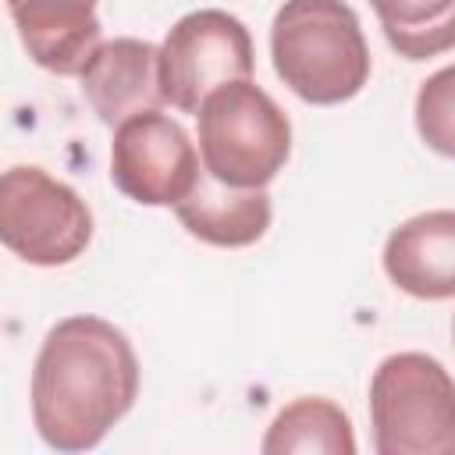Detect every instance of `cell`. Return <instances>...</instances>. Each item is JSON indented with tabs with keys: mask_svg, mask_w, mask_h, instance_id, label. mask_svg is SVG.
Masks as SVG:
<instances>
[{
	"mask_svg": "<svg viewBox=\"0 0 455 455\" xmlns=\"http://www.w3.org/2000/svg\"><path fill=\"white\" fill-rule=\"evenodd\" d=\"M139 398V359L124 331L100 316H64L32 366V423L57 451H89Z\"/></svg>",
	"mask_w": 455,
	"mask_h": 455,
	"instance_id": "cell-1",
	"label": "cell"
},
{
	"mask_svg": "<svg viewBox=\"0 0 455 455\" xmlns=\"http://www.w3.org/2000/svg\"><path fill=\"white\" fill-rule=\"evenodd\" d=\"M277 78L313 107H334L363 92L370 46L345 0H284L270 25Z\"/></svg>",
	"mask_w": 455,
	"mask_h": 455,
	"instance_id": "cell-2",
	"label": "cell"
},
{
	"mask_svg": "<svg viewBox=\"0 0 455 455\" xmlns=\"http://www.w3.org/2000/svg\"><path fill=\"white\" fill-rule=\"evenodd\" d=\"M203 167L231 188H267L291 156L288 114L252 78L213 89L199 107Z\"/></svg>",
	"mask_w": 455,
	"mask_h": 455,
	"instance_id": "cell-3",
	"label": "cell"
},
{
	"mask_svg": "<svg viewBox=\"0 0 455 455\" xmlns=\"http://www.w3.org/2000/svg\"><path fill=\"white\" fill-rule=\"evenodd\" d=\"M377 455H455V380L427 352L387 355L370 380Z\"/></svg>",
	"mask_w": 455,
	"mask_h": 455,
	"instance_id": "cell-4",
	"label": "cell"
},
{
	"mask_svg": "<svg viewBox=\"0 0 455 455\" xmlns=\"http://www.w3.org/2000/svg\"><path fill=\"white\" fill-rule=\"evenodd\" d=\"M0 238L32 267H64L92 242V213L71 185L21 164L0 181Z\"/></svg>",
	"mask_w": 455,
	"mask_h": 455,
	"instance_id": "cell-5",
	"label": "cell"
},
{
	"mask_svg": "<svg viewBox=\"0 0 455 455\" xmlns=\"http://www.w3.org/2000/svg\"><path fill=\"white\" fill-rule=\"evenodd\" d=\"M249 28L217 7L178 18L160 43V92L181 114H199L203 100L228 85L252 78Z\"/></svg>",
	"mask_w": 455,
	"mask_h": 455,
	"instance_id": "cell-6",
	"label": "cell"
},
{
	"mask_svg": "<svg viewBox=\"0 0 455 455\" xmlns=\"http://www.w3.org/2000/svg\"><path fill=\"white\" fill-rule=\"evenodd\" d=\"M199 153L188 132L160 110H142L114 128L110 181L142 206H178L199 181Z\"/></svg>",
	"mask_w": 455,
	"mask_h": 455,
	"instance_id": "cell-7",
	"label": "cell"
},
{
	"mask_svg": "<svg viewBox=\"0 0 455 455\" xmlns=\"http://www.w3.org/2000/svg\"><path fill=\"white\" fill-rule=\"evenodd\" d=\"M82 92L103 124L117 128L124 117L160 110V46L146 39H107L82 68Z\"/></svg>",
	"mask_w": 455,
	"mask_h": 455,
	"instance_id": "cell-8",
	"label": "cell"
},
{
	"mask_svg": "<svg viewBox=\"0 0 455 455\" xmlns=\"http://www.w3.org/2000/svg\"><path fill=\"white\" fill-rule=\"evenodd\" d=\"M384 274L412 299H455V210L402 220L384 242Z\"/></svg>",
	"mask_w": 455,
	"mask_h": 455,
	"instance_id": "cell-9",
	"label": "cell"
},
{
	"mask_svg": "<svg viewBox=\"0 0 455 455\" xmlns=\"http://www.w3.org/2000/svg\"><path fill=\"white\" fill-rule=\"evenodd\" d=\"M11 21L32 64L53 75H82L100 46L96 0H7Z\"/></svg>",
	"mask_w": 455,
	"mask_h": 455,
	"instance_id": "cell-10",
	"label": "cell"
},
{
	"mask_svg": "<svg viewBox=\"0 0 455 455\" xmlns=\"http://www.w3.org/2000/svg\"><path fill=\"white\" fill-rule=\"evenodd\" d=\"M174 213L192 238L220 249H242L267 235L274 210L263 188H231L203 167L196 188L174 206Z\"/></svg>",
	"mask_w": 455,
	"mask_h": 455,
	"instance_id": "cell-11",
	"label": "cell"
},
{
	"mask_svg": "<svg viewBox=\"0 0 455 455\" xmlns=\"http://www.w3.org/2000/svg\"><path fill=\"white\" fill-rule=\"evenodd\" d=\"M263 455L313 451V455H352V419L331 398H295L284 405L263 434Z\"/></svg>",
	"mask_w": 455,
	"mask_h": 455,
	"instance_id": "cell-12",
	"label": "cell"
},
{
	"mask_svg": "<svg viewBox=\"0 0 455 455\" xmlns=\"http://www.w3.org/2000/svg\"><path fill=\"white\" fill-rule=\"evenodd\" d=\"M370 7L405 60H430L455 46V0H370Z\"/></svg>",
	"mask_w": 455,
	"mask_h": 455,
	"instance_id": "cell-13",
	"label": "cell"
},
{
	"mask_svg": "<svg viewBox=\"0 0 455 455\" xmlns=\"http://www.w3.org/2000/svg\"><path fill=\"white\" fill-rule=\"evenodd\" d=\"M416 132L419 139L455 160V64L434 71L416 92Z\"/></svg>",
	"mask_w": 455,
	"mask_h": 455,
	"instance_id": "cell-14",
	"label": "cell"
}]
</instances>
